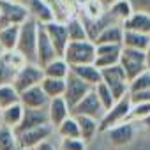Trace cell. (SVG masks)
<instances>
[{"label":"cell","instance_id":"1","mask_svg":"<svg viewBox=\"0 0 150 150\" xmlns=\"http://www.w3.org/2000/svg\"><path fill=\"white\" fill-rule=\"evenodd\" d=\"M35 48H37V21L34 18H28L20 25V35L14 50H18L27 62L37 64Z\"/></svg>","mask_w":150,"mask_h":150},{"label":"cell","instance_id":"2","mask_svg":"<svg viewBox=\"0 0 150 150\" xmlns=\"http://www.w3.org/2000/svg\"><path fill=\"white\" fill-rule=\"evenodd\" d=\"M64 60L69 65H80V64H94L96 60V44L90 39L83 41H69L65 51H64Z\"/></svg>","mask_w":150,"mask_h":150},{"label":"cell","instance_id":"3","mask_svg":"<svg viewBox=\"0 0 150 150\" xmlns=\"http://www.w3.org/2000/svg\"><path fill=\"white\" fill-rule=\"evenodd\" d=\"M101 78L110 87L115 101H118V99H122L124 96L129 94V80H127V76H125V72H124L120 64L103 67L101 69Z\"/></svg>","mask_w":150,"mask_h":150},{"label":"cell","instance_id":"4","mask_svg":"<svg viewBox=\"0 0 150 150\" xmlns=\"http://www.w3.org/2000/svg\"><path fill=\"white\" fill-rule=\"evenodd\" d=\"M131 108H132V103L129 99V94L124 96L122 99L115 101V104L110 110H106L104 115L101 117V120H99V132H104L110 127H113V125L127 120L131 117Z\"/></svg>","mask_w":150,"mask_h":150},{"label":"cell","instance_id":"5","mask_svg":"<svg viewBox=\"0 0 150 150\" xmlns=\"http://www.w3.org/2000/svg\"><path fill=\"white\" fill-rule=\"evenodd\" d=\"M118 64L122 65L127 80H132L134 76H138L139 72L146 71V67H145V51L143 50H134V48L122 46Z\"/></svg>","mask_w":150,"mask_h":150},{"label":"cell","instance_id":"6","mask_svg":"<svg viewBox=\"0 0 150 150\" xmlns=\"http://www.w3.org/2000/svg\"><path fill=\"white\" fill-rule=\"evenodd\" d=\"M28 18L30 14L25 4L14 0H0V28L7 25H21Z\"/></svg>","mask_w":150,"mask_h":150},{"label":"cell","instance_id":"7","mask_svg":"<svg viewBox=\"0 0 150 150\" xmlns=\"http://www.w3.org/2000/svg\"><path fill=\"white\" fill-rule=\"evenodd\" d=\"M44 78V72H42V67L39 64H34V62H27L23 67H20L14 74V80H13V87L18 90V92H23L34 85H39L41 80Z\"/></svg>","mask_w":150,"mask_h":150},{"label":"cell","instance_id":"8","mask_svg":"<svg viewBox=\"0 0 150 150\" xmlns=\"http://www.w3.org/2000/svg\"><path fill=\"white\" fill-rule=\"evenodd\" d=\"M90 90H92V87L88 83H85L74 72L69 71V74L65 76V90H64V96L62 97H64V101L67 103V106L71 110L74 104H78Z\"/></svg>","mask_w":150,"mask_h":150},{"label":"cell","instance_id":"9","mask_svg":"<svg viewBox=\"0 0 150 150\" xmlns=\"http://www.w3.org/2000/svg\"><path fill=\"white\" fill-rule=\"evenodd\" d=\"M53 131H55V127L48 122V124H42V125L27 129V131H23V132H18V134H16L18 146H20V148H25V150H32V148L37 146L41 141L50 139V136L53 134Z\"/></svg>","mask_w":150,"mask_h":150},{"label":"cell","instance_id":"10","mask_svg":"<svg viewBox=\"0 0 150 150\" xmlns=\"http://www.w3.org/2000/svg\"><path fill=\"white\" fill-rule=\"evenodd\" d=\"M44 30H46V34H48V37H50L55 51H57V55L62 57L65 48H67V44H69V35H67L65 23H62L58 20H53L50 23H44Z\"/></svg>","mask_w":150,"mask_h":150},{"label":"cell","instance_id":"11","mask_svg":"<svg viewBox=\"0 0 150 150\" xmlns=\"http://www.w3.org/2000/svg\"><path fill=\"white\" fill-rule=\"evenodd\" d=\"M71 115H74V117H76V115H87V117H92V118L101 120V117L104 115V108L101 106L96 92L90 90L78 104H74L71 108Z\"/></svg>","mask_w":150,"mask_h":150},{"label":"cell","instance_id":"12","mask_svg":"<svg viewBox=\"0 0 150 150\" xmlns=\"http://www.w3.org/2000/svg\"><path fill=\"white\" fill-rule=\"evenodd\" d=\"M35 57H37V64L41 67L44 64H48L50 60H53V58L58 57L57 51H55V48H53V44H51V41H50V37H48V34H46V30H44V25H41V23H37V48H35Z\"/></svg>","mask_w":150,"mask_h":150},{"label":"cell","instance_id":"13","mask_svg":"<svg viewBox=\"0 0 150 150\" xmlns=\"http://www.w3.org/2000/svg\"><path fill=\"white\" fill-rule=\"evenodd\" d=\"M48 113H46V108H23V115H21V120L20 124L14 127V132H23L27 129H32V127H37V125H42V124H48Z\"/></svg>","mask_w":150,"mask_h":150},{"label":"cell","instance_id":"14","mask_svg":"<svg viewBox=\"0 0 150 150\" xmlns=\"http://www.w3.org/2000/svg\"><path fill=\"white\" fill-rule=\"evenodd\" d=\"M25 6H27V9H28L30 18H34V20H35L37 23H41V25L57 20L53 7L46 2V0H27Z\"/></svg>","mask_w":150,"mask_h":150},{"label":"cell","instance_id":"15","mask_svg":"<svg viewBox=\"0 0 150 150\" xmlns=\"http://www.w3.org/2000/svg\"><path fill=\"white\" fill-rule=\"evenodd\" d=\"M104 132L108 134V139H110L115 146H124V145H127V143L132 141V138H134V125H132L131 122L124 120V122H120V124L110 127V129L104 131Z\"/></svg>","mask_w":150,"mask_h":150},{"label":"cell","instance_id":"16","mask_svg":"<svg viewBox=\"0 0 150 150\" xmlns=\"http://www.w3.org/2000/svg\"><path fill=\"white\" fill-rule=\"evenodd\" d=\"M20 103L23 108H46L50 97L44 94L41 85H34L23 92H20Z\"/></svg>","mask_w":150,"mask_h":150},{"label":"cell","instance_id":"17","mask_svg":"<svg viewBox=\"0 0 150 150\" xmlns=\"http://www.w3.org/2000/svg\"><path fill=\"white\" fill-rule=\"evenodd\" d=\"M46 113H48V120L53 127H57L62 120H65L71 115V110L67 106V103L64 101V97H51L48 106H46Z\"/></svg>","mask_w":150,"mask_h":150},{"label":"cell","instance_id":"18","mask_svg":"<svg viewBox=\"0 0 150 150\" xmlns=\"http://www.w3.org/2000/svg\"><path fill=\"white\" fill-rule=\"evenodd\" d=\"M124 30H132V32H141V34H150V14L143 11H132L129 18L122 21Z\"/></svg>","mask_w":150,"mask_h":150},{"label":"cell","instance_id":"19","mask_svg":"<svg viewBox=\"0 0 150 150\" xmlns=\"http://www.w3.org/2000/svg\"><path fill=\"white\" fill-rule=\"evenodd\" d=\"M122 37H124V27L122 23H108L99 34L97 37L92 41L94 44H108V42H113V44H122Z\"/></svg>","mask_w":150,"mask_h":150},{"label":"cell","instance_id":"20","mask_svg":"<svg viewBox=\"0 0 150 150\" xmlns=\"http://www.w3.org/2000/svg\"><path fill=\"white\" fill-rule=\"evenodd\" d=\"M71 72H74L80 80H83L85 83H88L90 87H96L99 81H103L101 78V69L94 64H80V65H71Z\"/></svg>","mask_w":150,"mask_h":150},{"label":"cell","instance_id":"21","mask_svg":"<svg viewBox=\"0 0 150 150\" xmlns=\"http://www.w3.org/2000/svg\"><path fill=\"white\" fill-rule=\"evenodd\" d=\"M71 71V65L64 60V57H57L53 60H50L48 64L42 65V72L44 76H50V78H60V80H65V76Z\"/></svg>","mask_w":150,"mask_h":150},{"label":"cell","instance_id":"22","mask_svg":"<svg viewBox=\"0 0 150 150\" xmlns=\"http://www.w3.org/2000/svg\"><path fill=\"white\" fill-rule=\"evenodd\" d=\"M76 122H78V127H80V138L83 141L94 139V136L99 132V120L97 118H92V117H87V115H76Z\"/></svg>","mask_w":150,"mask_h":150},{"label":"cell","instance_id":"23","mask_svg":"<svg viewBox=\"0 0 150 150\" xmlns=\"http://www.w3.org/2000/svg\"><path fill=\"white\" fill-rule=\"evenodd\" d=\"M21 115H23V106L21 103H14L4 110H0V124H4L11 129H14L20 120H21Z\"/></svg>","mask_w":150,"mask_h":150},{"label":"cell","instance_id":"24","mask_svg":"<svg viewBox=\"0 0 150 150\" xmlns=\"http://www.w3.org/2000/svg\"><path fill=\"white\" fill-rule=\"evenodd\" d=\"M150 44V34H141V32H132V30H124L122 37V46L134 48V50H146Z\"/></svg>","mask_w":150,"mask_h":150},{"label":"cell","instance_id":"25","mask_svg":"<svg viewBox=\"0 0 150 150\" xmlns=\"http://www.w3.org/2000/svg\"><path fill=\"white\" fill-rule=\"evenodd\" d=\"M106 13L113 18V21L122 23L132 13V6H131L129 0H117V2H113V4H110L106 7Z\"/></svg>","mask_w":150,"mask_h":150},{"label":"cell","instance_id":"26","mask_svg":"<svg viewBox=\"0 0 150 150\" xmlns=\"http://www.w3.org/2000/svg\"><path fill=\"white\" fill-rule=\"evenodd\" d=\"M20 35V25H7L0 28V46L4 48V51L14 50Z\"/></svg>","mask_w":150,"mask_h":150},{"label":"cell","instance_id":"27","mask_svg":"<svg viewBox=\"0 0 150 150\" xmlns=\"http://www.w3.org/2000/svg\"><path fill=\"white\" fill-rule=\"evenodd\" d=\"M41 88L44 90V94L51 99V97H60L64 96V90H65V80H60V78H50V76H44L41 80Z\"/></svg>","mask_w":150,"mask_h":150},{"label":"cell","instance_id":"28","mask_svg":"<svg viewBox=\"0 0 150 150\" xmlns=\"http://www.w3.org/2000/svg\"><path fill=\"white\" fill-rule=\"evenodd\" d=\"M55 129L60 138H80V127H78L76 117H72V115H69L65 120H62Z\"/></svg>","mask_w":150,"mask_h":150},{"label":"cell","instance_id":"29","mask_svg":"<svg viewBox=\"0 0 150 150\" xmlns=\"http://www.w3.org/2000/svg\"><path fill=\"white\" fill-rule=\"evenodd\" d=\"M0 150H20L14 129L0 124Z\"/></svg>","mask_w":150,"mask_h":150},{"label":"cell","instance_id":"30","mask_svg":"<svg viewBox=\"0 0 150 150\" xmlns=\"http://www.w3.org/2000/svg\"><path fill=\"white\" fill-rule=\"evenodd\" d=\"M65 27H67L69 41H83V39H88V37H87L85 25H83L81 20H78V18H71L69 21H65Z\"/></svg>","mask_w":150,"mask_h":150},{"label":"cell","instance_id":"31","mask_svg":"<svg viewBox=\"0 0 150 150\" xmlns=\"http://www.w3.org/2000/svg\"><path fill=\"white\" fill-rule=\"evenodd\" d=\"M92 90L96 92V96H97V99H99L101 106L104 108V111H106V110H110V108L115 104V97H113V94H111L110 87H108L104 81H99L96 87H92Z\"/></svg>","mask_w":150,"mask_h":150},{"label":"cell","instance_id":"32","mask_svg":"<svg viewBox=\"0 0 150 150\" xmlns=\"http://www.w3.org/2000/svg\"><path fill=\"white\" fill-rule=\"evenodd\" d=\"M14 103H20V92L13 87V83L0 85V110H4Z\"/></svg>","mask_w":150,"mask_h":150},{"label":"cell","instance_id":"33","mask_svg":"<svg viewBox=\"0 0 150 150\" xmlns=\"http://www.w3.org/2000/svg\"><path fill=\"white\" fill-rule=\"evenodd\" d=\"M150 88V71H143L132 80H129V94Z\"/></svg>","mask_w":150,"mask_h":150},{"label":"cell","instance_id":"34","mask_svg":"<svg viewBox=\"0 0 150 150\" xmlns=\"http://www.w3.org/2000/svg\"><path fill=\"white\" fill-rule=\"evenodd\" d=\"M16 67L11 65L4 57H0V85H9L14 80V74H16Z\"/></svg>","mask_w":150,"mask_h":150},{"label":"cell","instance_id":"35","mask_svg":"<svg viewBox=\"0 0 150 150\" xmlns=\"http://www.w3.org/2000/svg\"><path fill=\"white\" fill-rule=\"evenodd\" d=\"M83 11H85V16L83 18H90V20L101 18L104 14V7H103V4L99 2V0H85Z\"/></svg>","mask_w":150,"mask_h":150},{"label":"cell","instance_id":"36","mask_svg":"<svg viewBox=\"0 0 150 150\" xmlns=\"http://www.w3.org/2000/svg\"><path fill=\"white\" fill-rule=\"evenodd\" d=\"M62 150H87V141L81 138H62L60 141Z\"/></svg>","mask_w":150,"mask_h":150},{"label":"cell","instance_id":"37","mask_svg":"<svg viewBox=\"0 0 150 150\" xmlns=\"http://www.w3.org/2000/svg\"><path fill=\"white\" fill-rule=\"evenodd\" d=\"M118 58H120V53H104V55H96L94 65H97L99 69H103V67H108V65L118 64Z\"/></svg>","mask_w":150,"mask_h":150},{"label":"cell","instance_id":"38","mask_svg":"<svg viewBox=\"0 0 150 150\" xmlns=\"http://www.w3.org/2000/svg\"><path fill=\"white\" fill-rule=\"evenodd\" d=\"M150 113V101H145V103H138V104H132L131 108V117L134 118H143L145 115Z\"/></svg>","mask_w":150,"mask_h":150},{"label":"cell","instance_id":"39","mask_svg":"<svg viewBox=\"0 0 150 150\" xmlns=\"http://www.w3.org/2000/svg\"><path fill=\"white\" fill-rule=\"evenodd\" d=\"M129 99H131L132 104L150 101V88H146V90H139V92H132V94H129Z\"/></svg>","mask_w":150,"mask_h":150},{"label":"cell","instance_id":"40","mask_svg":"<svg viewBox=\"0 0 150 150\" xmlns=\"http://www.w3.org/2000/svg\"><path fill=\"white\" fill-rule=\"evenodd\" d=\"M129 2L132 6V11H143L150 14V0H129Z\"/></svg>","mask_w":150,"mask_h":150},{"label":"cell","instance_id":"41","mask_svg":"<svg viewBox=\"0 0 150 150\" xmlns=\"http://www.w3.org/2000/svg\"><path fill=\"white\" fill-rule=\"evenodd\" d=\"M32 150H57V146H55L50 139H44V141H41L37 146H34Z\"/></svg>","mask_w":150,"mask_h":150},{"label":"cell","instance_id":"42","mask_svg":"<svg viewBox=\"0 0 150 150\" xmlns=\"http://www.w3.org/2000/svg\"><path fill=\"white\" fill-rule=\"evenodd\" d=\"M145 67H146V71H150V44L145 50Z\"/></svg>","mask_w":150,"mask_h":150},{"label":"cell","instance_id":"43","mask_svg":"<svg viewBox=\"0 0 150 150\" xmlns=\"http://www.w3.org/2000/svg\"><path fill=\"white\" fill-rule=\"evenodd\" d=\"M141 122H143V125H145L146 129H150V113H148V115H145V117L141 118Z\"/></svg>","mask_w":150,"mask_h":150},{"label":"cell","instance_id":"44","mask_svg":"<svg viewBox=\"0 0 150 150\" xmlns=\"http://www.w3.org/2000/svg\"><path fill=\"white\" fill-rule=\"evenodd\" d=\"M99 2H101V4H103V7L106 9V7H108L110 4H113V2H117V0H99Z\"/></svg>","mask_w":150,"mask_h":150},{"label":"cell","instance_id":"45","mask_svg":"<svg viewBox=\"0 0 150 150\" xmlns=\"http://www.w3.org/2000/svg\"><path fill=\"white\" fill-rule=\"evenodd\" d=\"M14 2H21V4H27V0H14Z\"/></svg>","mask_w":150,"mask_h":150},{"label":"cell","instance_id":"46","mask_svg":"<svg viewBox=\"0 0 150 150\" xmlns=\"http://www.w3.org/2000/svg\"><path fill=\"white\" fill-rule=\"evenodd\" d=\"M2 53H4V48H2V46H0V57H2Z\"/></svg>","mask_w":150,"mask_h":150},{"label":"cell","instance_id":"47","mask_svg":"<svg viewBox=\"0 0 150 150\" xmlns=\"http://www.w3.org/2000/svg\"><path fill=\"white\" fill-rule=\"evenodd\" d=\"M20 150H25V148H20Z\"/></svg>","mask_w":150,"mask_h":150}]
</instances>
